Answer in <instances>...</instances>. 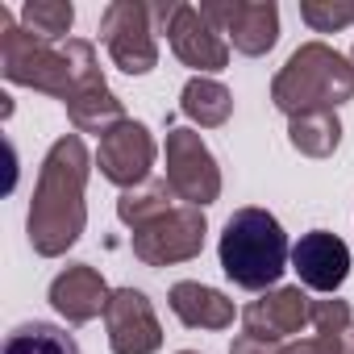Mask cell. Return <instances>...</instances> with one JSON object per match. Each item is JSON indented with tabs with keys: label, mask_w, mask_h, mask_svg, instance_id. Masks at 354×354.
Masks as SVG:
<instances>
[{
	"label": "cell",
	"mask_w": 354,
	"mask_h": 354,
	"mask_svg": "<svg viewBox=\"0 0 354 354\" xmlns=\"http://www.w3.org/2000/svg\"><path fill=\"white\" fill-rule=\"evenodd\" d=\"M205 234H209V221H205V209H192V205H175L167 209L162 217L138 225L129 234L133 242V254L146 263V267H171V263H188L205 250Z\"/></svg>",
	"instance_id": "6"
},
{
	"label": "cell",
	"mask_w": 354,
	"mask_h": 354,
	"mask_svg": "<svg viewBox=\"0 0 354 354\" xmlns=\"http://www.w3.org/2000/svg\"><path fill=\"white\" fill-rule=\"evenodd\" d=\"M354 100V67L325 42H304L271 80V104L292 121L300 113H321Z\"/></svg>",
	"instance_id": "4"
},
{
	"label": "cell",
	"mask_w": 354,
	"mask_h": 354,
	"mask_svg": "<svg viewBox=\"0 0 354 354\" xmlns=\"http://www.w3.org/2000/svg\"><path fill=\"white\" fill-rule=\"evenodd\" d=\"M288 142L308 154V158H329L337 146H342V121L333 109H321V113H300L288 121Z\"/></svg>",
	"instance_id": "18"
},
{
	"label": "cell",
	"mask_w": 354,
	"mask_h": 354,
	"mask_svg": "<svg viewBox=\"0 0 354 354\" xmlns=\"http://www.w3.org/2000/svg\"><path fill=\"white\" fill-rule=\"evenodd\" d=\"M162 154H167V184L180 196V205L205 209L221 196V167L196 129H167Z\"/></svg>",
	"instance_id": "8"
},
{
	"label": "cell",
	"mask_w": 354,
	"mask_h": 354,
	"mask_svg": "<svg viewBox=\"0 0 354 354\" xmlns=\"http://www.w3.org/2000/svg\"><path fill=\"white\" fill-rule=\"evenodd\" d=\"M104 329L113 354H158L162 346V325L138 288H117L109 308H104Z\"/></svg>",
	"instance_id": "11"
},
{
	"label": "cell",
	"mask_w": 354,
	"mask_h": 354,
	"mask_svg": "<svg viewBox=\"0 0 354 354\" xmlns=\"http://www.w3.org/2000/svg\"><path fill=\"white\" fill-rule=\"evenodd\" d=\"M350 67H354V46H350Z\"/></svg>",
	"instance_id": "26"
},
{
	"label": "cell",
	"mask_w": 354,
	"mask_h": 354,
	"mask_svg": "<svg viewBox=\"0 0 354 354\" xmlns=\"http://www.w3.org/2000/svg\"><path fill=\"white\" fill-rule=\"evenodd\" d=\"M175 201H180V196L171 192V184H167V180H154V184H142V188L121 192V201H117V217H121V225L138 230V225L162 217L167 209H175Z\"/></svg>",
	"instance_id": "20"
},
{
	"label": "cell",
	"mask_w": 354,
	"mask_h": 354,
	"mask_svg": "<svg viewBox=\"0 0 354 354\" xmlns=\"http://www.w3.org/2000/svg\"><path fill=\"white\" fill-rule=\"evenodd\" d=\"M308 313H313V300H308L300 288H271V292H263L254 304H246L242 325H246V333H254V337L283 342V337H292V333H300V329L308 325Z\"/></svg>",
	"instance_id": "14"
},
{
	"label": "cell",
	"mask_w": 354,
	"mask_h": 354,
	"mask_svg": "<svg viewBox=\"0 0 354 354\" xmlns=\"http://www.w3.org/2000/svg\"><path fill=\"white\" fill-rule=\"evenodd\" d=\"M221 271L242 292H271L292 263L288 234L267 209H238L221 234Z\"/></svg>",
	"instance_id": "3"
},
{
	"label": "cell",
	"mask_w": 354,
	"mask_h": 354,
	"mask_svg": "<svg viewBox=\"0 0 354 354\" xmlns=\"http://www.w3.org/2000/svg\"><path fill=\"white\" fill-rule=\"evenodd\" d=\"M180 109L184 117H192L201 129H217L230 121L234 113V92L221 84V80H209V75H192L180 92Z\"/></svg>",
	"instance_id": "17"
},
{
	"label": "cell",
	"mask_w": 354,
	"mask_h": 354,
	"mask_svg": "<svg viewBox=\"0 0 354 354\" xmlns=\"http://www.w3.org/2000/svg\"><path fill=\"white\" fill-rule=\"evenodd\" d=\"M180 354H196V350H180Z\"/></svg>",
	"instance_id": "27"
},
{
	"label": "cell",
	"mask_w": 354,
	"mask_h": 354,
	"mask_svg": "<svg viewBox=\"0 0 354 354\" xmlns=\"http://www.w3.org/2000/svg\"><path fill=\"white\" fill-rule=\"evenodd\" d=\"M71 21H75V9L67 0H26V9H21V26L46 42H67Z\"/></svg>",
	"instance_id": "22"
},
{
	"label": "cell",
	"mask_w": 354,
	"mask_h": 354,
	"mask_svg": "<svg viewBox=\"0 0 354 354\" xmlns=\"http://www.w3.org/2000/svg\"><path fill=\"white\" fill-rule=\"evenodd\" d=\"M171 313L180 317L188 329H230L238 308L230 296H221L217 288H205L196 279H184V283H175L171 288Z\"/></svg>",
	"instance_id": "15"
},
{
	"label": "cell",
	"mask_w": 354,
	"mask_h": 354,
	"mask_svg": "<svg viewBox=\"0 0 354 354\" xmlns=\"http://www.w3.org/2000/svg\"><path fill=\"white\" fill-rule=\"evenodd\" d=\"M154 17V34H167L175 59L196 71H221L230 63V42L221 38V30L184 0H167V5H150Z\"/></svg>",
	"instance_id": "5"
},
{
	"label": "cell",
	"mask_w": 354,
	"mask_h": 354,
	"mask_svg": "<svg viewBox=\"0 0 354 354\" xmlns=\"http://www.w3.org/2000/svg\"><path fill=\"white\" fill-rule=\"evenodd\" d=\"M100 42L125 75H146L158 67V34L150 5L142 0H113L100 17Z\"/></svg>",
	"instance_id": "7"
},
{
	"label": "cell",
	"mask_w": 354,
	"mask_h": 354,
	"mask_svg": "<svg viewBox=\"0 0 354 354\" xmlns=\"http://www.w3.org/2000/svg\"><path fill=\"white\" fill-rule=\"evenodd\" d=\"M67 121L75 125V133H100L104 138L109 129H117L125 121V104L113 96L109 84H92L67 100Z\"/></svg>",
	"instance_id": "16"
},
{
	"label": "cell",
	"mask_w": 354,
	"mask_h": 354,
	"mask_svg": "<svg viewBox=\"0 0 354 354\" xmlns=\"http://www.w3.org/2000/svg\"><path fill=\"white\" fill-rule=\"evenodd\" d=\"M230 354H283V346L267 342V337H254V333H238L230 342Z\"/></svg>",
	"instance_id": "24"
},
{
	"label": "cell",
	"mask_w": 354,
	"mask_h": 354,
	"mask_svg": "<svg viewBox=\"0 0 354 354\" xmlns=\"http://www.w3.org/2000/svg\"><path fill=\"white\" fill-rule=\"evenodd\" d=\"M283 354H329V350H325L317 337H304V342H288V346H283Z\"/></svg>",
	"instance_id": "25"
},
{
	"label": "cell",
	"mask_w": 354,
	"mask_h": 354,
	"mask_svg": "<svg viewBox=\"0 0 354 354\" xmlns=\"http://www.w3.org/2000/svg\"><path fill=\"white\" fill-rule=\"evenodd\" d=\"M0 71H5L9 84L59 96L63 104L75 92L104 84V71L96 63L92 42H84V38L46 42V38L30 34L26 26H17L5 5H0Z\"/></svg>",
	"instance_id": "2"
},
{
	"label": "cell",
	"mask_w": 354,
	"mask_h": 354,
	"mask_svg": "<svg viewBox=\"0 0 354 354\" xmlns=\"http://www.w3.org/2000/svg\"><path fill=\"white\" fill-rule=\"evenodd\" d=\"M308 325H313V337L329 354H354V313H350L346 300H337V296L313 300Z\"/></svg>",
	"instance_id": "19"
},
{
	"label": "cell",
	"mask_w": 354,
	"mask_h": 354,
	"mask_svg": "<svg viewBox=\"0 0 354 354\" xmlns=\"http://www.w3.org/2000/svg\"><path fill=\"white\" fill-rule=\"evenodd\" d=\"M154 138H150V129L142 125V121H133V117H125L117 129H109L104 138H100V150H96V167H100V175L109 184H117V188H142L146 184V175H150V167H154Z\"/></svg>",
	"instance_id": "10"
},
{
	"label": "cell",
	"mask_w": 354,
	"mask_h": 354,
	"mask_svg": "<svg viewBox=\"0 0 354 354\" xmlns=\"http://www.w3.org/2000/svg\"><path fill=\"white\" fill-rule=\"evenodd\" d=\"M88 171H92V158L80 133H63L46 150L38 184H34V201H30V217H26L34 254L59 259L80 242L88 225V205H84Z\"/></svg>",
	"instance_id": "1"
},
{
	"label": "cell",
	"mask_w": 354,
	"mask_h": 354,
	"mask_svg": "<svg viewBox=\"0 0 354 354\" xmlns=\"http://www.w3.org/2000/svg\"><path fill=\"white\" fill-rule=\"evenodd\" d=\"M201 13L246 59H259L279 42V9L271 0H205Z\"/></svg>",
	"instance_id": "9"
},
{
	"label": "cell",
	"mask_w": 354,
	"mask_h": 354,
	"mask_svg": "<svg viewBox=\"0 0 354 354\" xmlns=\"http://www.w3.org/2000/svg\"><path fill=\"white\" fill-rule=\"evenodd\" d=\"M5 354H80L75 337L63 333L59 325H46V321H30V325H17L5 342Z\"/></svg>",
	"instance_id": "21"
},
{
	"label": "cell",
	"mask_w": 354,
	"mask_h": 354,
	"mask_svg": "<svg viewBox=\"0 0 354 354\" xmlns=\"http://www.w3.org/2000/svg\"><path fill=\"white\" fill-rule=\"evenodd\" d=\"M292 267L304 288L333 296L350 275V246L329 230H313L292 246Z\"/></svg>",
	"instance_id": "12"
},
{
	"label": "cell",
	"mask_w": 354,
	"mask_h": 354,
	"mask_svg": "<svg viewBox=\"0 0 354 354\" xmlns=\"http://www.w3.org/2000/svg\"><path fill=\"white\" fill-rule=\"evenodd\" d=\"M300 17L313 34H337L354 26V0H300Z\"/></svg>",
	"instance_id": "23"
},
{
	"label": "cell",
	"mask_w": 354,
	"mask_h": 354,
	"mask_svg": "<svg viewBox=\"0 0 354 354\" xmlns=\"http://www.w3.org/2000/svg\"><path fill=\"white\" fill-rule=\"evenodd\" d=\"M109 300H113V292H109L104 275L88 263H71L67 271H59L50 279V304L71 325H88L92 317H104Z\"/></svg>",
	"instance_id": "13"
}]
</instances>
